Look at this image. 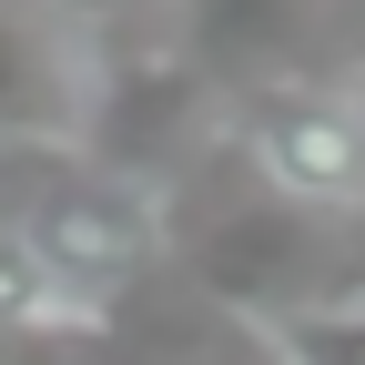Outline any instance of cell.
Here are the masks:
<instances>
[{"instance_id": "cell-1", "label": "cell", "mask_w": 365, "mask_h": 365, "mask_svg": "<svg viewBox=\"0 0 365 365\" xmlns=\"http://www.w3.org/2000/svg\"><path fill=\"white\" fill-rule=\"evenodd\" d=\"M0 182H21L0 203V234L31 254V274L51 284L71 325H102L112 304H132L173 254V223L143 182L102 173L81 143H0Z\"/></svg>"}, {"instance_id": "cell-2", "label": "cell", "mask_w": 365, "mask_h": 365, "mask_svg": "<svg viewBox=\"0 0 365 365\" xmlns=\"http://www.w3.org/2000/svg\"><path fill=\"white\" fill-rule=\"evenodd\" d=\"M182 274L264 335V325H294V314L365 304V223H325L274 193H244L182 234Z\"/></svg>"}, {"instance_id": "cell-3", "label": "cell", "mask_w": 365, "mask_h": 365, "mask_svg": "<svg viewBox=\"0 0 365 365\" xmlns=\"http://www.w3.org/2000/svg\"><path fill=\"white\" fill-rule=\"evenodd\" d=\"M244 163L274 203L325 213V223H365V91L355 81H264L244 102Z\"/></svg>"}, {"instance_id": "cell-4", "label": "cell", "mask_w": 365, "mask_h": 365, "mask_svg": "<svg viewBox=\"0 0 365 365\" xmlns=\"http://www.w3.org/2000/svg\"><path fill=\"white\" fill-rule=\"evenodd\" d=\"M41 335H71V314H61L51 284L31 274V254L0 234V365H11V345H41Z\"/></svg>"}, {"instance_id": "cell-5", "label": "cell", "mask_w": 365, "mask_h": 365, "mask_svg": "<svg viewBox=\"0 0 365 365\" xmlns=\"http://www.w3.org/2000/svg\"><path fill=\"white\" fill-rule=\"evenodd\" d=\"M264 355H274V365H365V304L294 314V325H264Z\"/></svg>"}]
</instances>
